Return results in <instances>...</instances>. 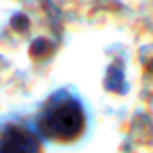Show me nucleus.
I'll use <instances>...</instances> for the list:
<instances>
[{"label": "nucleus", "instance_id": "f03ea898", "mask_svg": "<svg viewBox=\"0 0 153 153\" xmlns=\"http://www.w3.org/2000/svg\"><path fill=\"white\" fill-rule=\"evenodd\" d=\"M0 153H41V142L25 126H7L0 133Z\"/></svg>", "mask_w": 153, "mask_h": 153}, {"label": "nucleus", "instance_id": "f257e3e1", "mask_svg": "<svg viewBox=\"0 0 153 153\" xmlns=\"http://www.w3.org/2000/svg\"><path fill=\"white\" fill-rule=\"evenodd\" d=\"M86 115L81 104L70 95H56L48 101L38 117V131L50 140L70 142L83 133Z\"/></svg>", "mask_w": 153, "mask_h": 153}]
</instances>
